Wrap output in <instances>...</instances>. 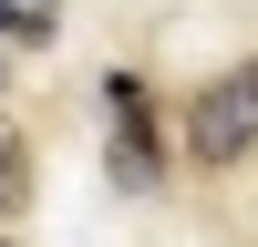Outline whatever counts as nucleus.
I'll list each match as a JSON object with an SVG mask.
<instances>
[{
  "label": "nucleus",
  "instance_id": "1",
  "mask_svg": "<svg viewBox=\"0 0 258 247\" xmlns=\"http://www.w3.org/2000/svg\"><path fill=\"white\" fill-rule=\"evenodd\" d=\"M186 155L197 165H248L258 155V62L217 72L197 103H186Z\"/></svg>",
  "mask_w": 258,
  "mask_h": 247
},
{
  "label": "nucleus",
  "instance_id": "3",
  "mask_svg": "<svg viewBox=\"0 0 258 247\" xmlns=\"http://www.w3.org/2000/svg\"><path fill=\"white\" fill-rule=\"evenodd\" d=\"M11 196H21V144H11V124H0V216H11Z\"/></svg>",
  "mask_w": 258,
  "mask_h": 247
},
{
  "label": "nucleus",
  "instance_id": "2",
  "mask_svg": "<svg viewBox=\"0 0 258 247\" xmlns=\"http://www.w3.org/2000/svg\"><path fill=\"white\" fill-rule=\"evenodd\" d=\"M103 103H114V175L145 196V185H155V113H145V82L114 72V82H103Z\"/></svg>",
  "mask_w": 258,
  "mask_h": 247
}]
</instances>
